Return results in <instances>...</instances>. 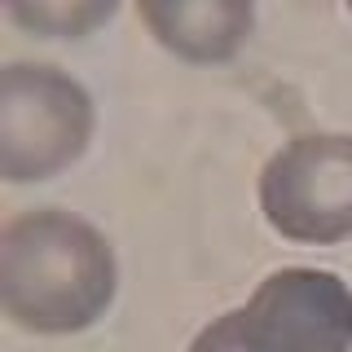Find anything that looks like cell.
Listing matches in <instances>:
<instances>
[{"label":"cell","instance_id":"cell-7","mask_svg":"<svg viewBox=\"0 0 352 352\" xmlns=\"http://www.w3.org/2000/svg\"><path fill=\"white\" fill-rule=\"evenodd\" d=\"M190 352H242V348H238L229 335H220V330H216V322H212L207 330H198V339L190 344Z\"/></svg>","mask_w":352,"mask_h":352},{"label":"cell","instance_id":"cell-5","mask_svg":"<svg viewBox=\"0 0 352 352\" xmlns=\"http://www.w3.org/2000/svg\"><path fill=\"white\" fill-rule=\"evenodd\" d=\"M137 9L150 36L194 66L238 58L256 31V0H137Z\"/></svg>","mask_w":352,"mask_h":352},{"label":"cell","instance_id":"cell-8","mask_svg":"<svg viewBox=\"0 0 352 352\" xmlns=\"http://www.w3.org/2000/svg\"><path fill=\"white\" fill-rule=\"evenodd\" d=\"M344 5H348V14H352V0H344Z\"/></svg>","mask_w":352,"mask_h":352},{"label":"cell","instance_id":"cell-2","mask_svg":"<svg viewBox=\"0 0 352 352\" xmlns=\"http://www.w3.org/2000/svg\"><path fill=\"white\" fill-rule=\"evenodd\" d=\"M93 97L80 80L44 62L0 71V176L31 185L66 172L93 141Z\"/></svg>","mask_w":352,"mask_h":352},{"label":"cell","instance_id":"cell-1","mask_svg":"<svg viewBox=\"0 0 352 352\" xmlns=\"http://www.w3.org/2000/svg\"><path fill=\"white\" fill-rule=\"evenodd\" d=\"M119 286L110 242L62 207H36L0 234V308L22 330L75 335L106 317Z\"/></svg>","mask_w":352,"mask_h":352},{"label":"cell","instance_id":"cell-6","mask_svg":"<svg viewBox=\"0 0 352 352\" xmlns=\"http://www.w3.org/2000/svg\"><path fill=\"white\" fill-rule=\"evenodd\" d=\"M5 9L36 40H84L115 18L119 0H5Z\"/></svg>","mask_w":352,"mask_h":352},{"label":"cell","instance_id":"cell-4","mask_svg":"<svg viewBox=\"0 0 352 352\" xmlns=\"http://www.w3.org/2000/svg\"><path fill=\"white\" fill-rule=\"evenodd\" d=\"M216 330L242 352H352V286L326 269H278Z\"/></svg>","mask_w":352,"mask_h":352},{"label":"cell","instance_id":"cell-3","mask_svg":"<svg viewBox=\"0 0 352 352\" xmlns=\"http://www.w3.org/2000/svg\"><path fill=\"white\" fill-rule=\"evenodd\" d=\"M260 212L273 234L330 247L352 238V137L304 132L264 163Z\"/></svg>","mask_w":352,"mask_h":352}]
</instances>
